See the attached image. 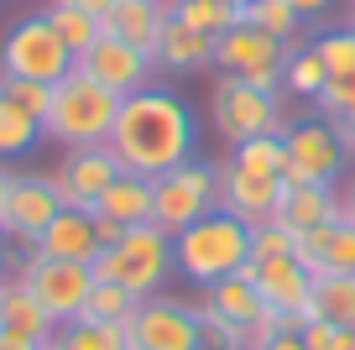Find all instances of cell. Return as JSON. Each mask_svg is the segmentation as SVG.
Masks as SVG:
<instances>
[{
  "label": "cell",
  "mask_w": 355,
  "mask_h": 350,
  "mask_svg": "<svg viewBox=\"0 0 355 350\" xmlns=\"http://www.w3.org/2000/svg\"><path fill=\"white\" fill-rule=\"evenodd\" d=\"M261 350H309V345H303V335H298V329H282V335H272Z\"/></svg>",
  "instance_id": "40"
},
{
  "label": "cell",
  "mask_w": 355,
  "mask_h": 350,
  "mask_svg": "<svg viewBox=\"0 0 355 350\" xmlns=\"http://www.w3.org/2000/svg\"><path fill=\"white\" fill-rule=\"evenodd\" d=\"M309 319L334 329H355V272H319L309 293Z\"/></svg>",
  "instance_id": "25"
},
{
  "label": "cell",
  "mask_w": 355,
  "mask_h": 350,
  "mask_svg": "<svg viewBox=\"0 0 355 350\" xmlns=\"http://www.w3.org/2000/svg\"><path fill=\"white\" fill-rule=\"evenodd\" d=\"M345 219H355V178H350V188H345Z\"/></svg>",
  "instance_id": "47"
},
{
  "label": "cell",
  "mask_w": 355,
  "mask_h": 350,
  "mask_svg": "<svg viewBox=\"0 0 355 350\" xmlns=\"http://www.w3.org/2000/svg\"><path fill=\"white\" fill-rule=\"evenodd\" d=\"M199 147V121L173 89H136L121 99V115L110 126V152L121 157L125 173L157 178L167 167H183Z\"/></svg>",
  "instance_id": "1"
},
{
  "label": "cell",
  "mask_w": 355,
  "mask_h": 350,
  "mask_svg": "<svg viewBox=\"0 0 355 350\" xmlns=\"http://www.w3.org/2000/svg\"><path fill=\"white\" fill-rule=\"evenodd\" d=\"M32 251L58 256V262H94L105 246H100V230H94V215L63 204V209H58V219L42 230V241H37Z\"/></svg>",
  "instance_id": "19"
},
{
  "label": "cell",
  "mask_w": 355,
  "mask_h": 350,
  "mask_svg": "<svg viewBox=\"0 0 355 350\" xmlns=\"http://www.w3.org/2000/svg\"><path fill=\"white\" fill-rule=\"evenodd\" d=\"M58 209H63V194H58L53 173H16L6 215H0V230H6V241L32 251V246L42 241V230L58 219Z\"/></svg>",
  "instance_id": "12"
},
{
  "label": "cell",
  "mask_w": 355,
  "mask_h": 350,
  "mask_svg": "<svg viewBox=\"0 0 355 350\" xmlns=\"http://www.w3.org/2000/svg\"><path fill=\"white\" fill-rule=\"evenodd\" d=\"M37 136H42V121H37V115H26V110L11 99V89L0 84V157L32 152Z\"/></svg>",
  "instance_id": "28"
},
{
  "label": "cell",
  "mask_w": 355,
  "mask_h": 350,
  "mask_svg": "<svg viewBox=\"0 0 355 350\" xmlns=\"http://www.w3.org/2000/svg\"><path fill=\"white\" fill-rule=\"evenodd\" d=\"M115 115H121V94L73 68L63 84H53V105L42 115V136L58 142L63 152L68 147H105Z\"/></svg>",
  "instance_id": "3"
},
{
  "label": "cell",
  "mask_w": 355,
  "mask_h": 350,
  "mask_svg": "<svg viewBox=\"0 0 355 350\" xmlns=\"http://www.w3.org/2000/svg\"><path fill=\"white\" fill-rule=\"evenodd\" d=\"M89 215H105V219H115V225H125V230L152 225V178L121 173L110 188H105V199L89 209Z\"/></svg>",
  "instance_id": "24"
},
{
  "label": "cell",
  "mask_w": 355,
  "mask_h": 350,
  "mask_svg": "<svg viewBox=\"0 0 355 350\" xmlns=\"http://www.w3.org/2000/svg\"><path fill=\"white\" fill-rule=\"evenodd\" d=\"M58 350H131L125 324H100V319H73L53 335Z\"/></svg>",
  "instance_id": "29"
},
{
  "label": "cell",
  "mask_w": 355,
  "mask_h": 350,
  "mask_svg": "<svg viewBox=\"0 0 355 350\" xmlns=\"http://www.w3.org/2000/svg\"><path fill=\"white\" fill-rule=\"evenodd\" d=\"M11 167H6V157H0V215H6V199H11Z\"/></svg>",
  "instance_id": "44"
},
{
  "label": "cell",
  "mask_w": 355,
  "mask_h": 350,
  "mask_svg": "<svg viewBox=\"0 0 355 350\" xmlns=\"http://www.w3.org/2000/svg\"><path fill=\"white\" fill-rule=\"evenodd\" d=\"M245 277L256 283V293L266 298V308L288 314L293 329L309 324V293H313V272L298 256H266V262H245Z\"/></svg>",
  "instance_id": "14"
},
{
  "label": "cell",
  "mask_w": 355,
  "mask_h": 350,
  "mask_svg": "<svg viewBox=\"0 0 355 350\" xmlns=\"http://www.w3.org/2000/svg\"><path fill=\"white\" fill-rule=\"evenodd\" d=\"M345 162H350V152H345L340 131H334V121H298L288 131V167H282V183L288 188H303V183H319V188H334L345 178Z\"/></svg>",
  "instance_id": "11"
},
{
  "label": "cell",
  "mask_w": 355,
  "mask_h": 350,
  "mask_svg": "<svg viewBox=\"0 0 355 350\" xmlns=\"http://www.w3.org/2000/svg\"><path fill=\"white\" fill-rule=\"evenodd\" d=\"M136 303H141V298L125 293L121 283H94V293H89V303H84V319H100V324H125V319L136 314Z\"/></svg>",
  "instance_id": "33"
},
{
  "label": "cell",
  "mask_w": 355,
  "mask_h": 350,
  "mask_svg": "<svg viewBox=\"0 0 355 350\" xmlns=\"http://www.w3.org/2000/svg\"><path fill=\"white\" fill-rule=\"evenodd\" d=\"M173 16L204 37H225L230 26H241V6L230 0H173Z\"/></svg>",
  "instance_id": "30"
},
{
  "label": "cell",
  "mask_w": 355,
  "mask_h": 350,
  "mask_svg": "<svg viewBox=\"0 0 355 350\" xmlns=\"http://www.w3.org/2000/svg\"><path fill=\"white\" fill-rule=\"evenodd\" d=\"M334 131H340V142H345V152L355 157V115L350 121H334Z\"/></svg>",
  "instance_id": "43"
},
{
  "label": "cell",
  "mask_w": 355,
  "mask_h": 350,
  "mask_svg": "<svg viewBox=\"0 0 355 350\" xmlns=\"http://www.w3.org/2000/svg\"><path fill=\"white\" fill-rule=\"evenodd\" d=\"M0 84L11 89V99L26 110V115H37V121H42L47 105H53V84H32V78H0Z\"/></svg>",
  "instance_id": "37"
},
{
  "label": "cell",
  "mask_w": 355,
  "mask_h": 350,
  "mask_svg": "<svg viewBox=\"0 0 355 350\" xmlns=\"http://www.w3.org/2000/svg\"><path fill=\"white\" fill-rule=\"evenodd\" d=\"M220 209V162L189 157L183 167H167L152 178V225H162L167 235H183L193 219Z\"/></svg>",
  "instance_id": "5"
},
{
  "label": "cell",
  "mask_w": 355,
  "mask_h": 350,
  "mask_svg": "<svg viewBox=\"0 0 355 350\" xmlns=\"http://www.w3.org/2000/svg\"><path fill=\"white\" fill-rule=\"evenodd\" d=\"M0 350H42V345H32V340L11 335V329H0Z\"/></svg>",
  "instance_id": "42"
},
{
  "label": "cell",
  "mask_w": 355,
  "mask_h": 350,
  "mask_svg": "<svg viewBox=\"0 0 355 350\" xmlns=\"http://www.w3.org/2000/svg\"><path fill=\"white\" fill-rule=\"evenodd\" d=\"M152 68H157V63H152V53H141V47L121 42V37H110V32H105L100 42L89 47V53H78V74H89L94 84L115 89L121 99L152 84Z\"/></svg>",
  "instance_id": "15"
},
{
  "label": "cell",
  "mask_w": 355,
  "mask_h": 350,
  "mask_svg": "<svg viewBox=\"0 0 355 350\" xmlns=\"http://www.w3.org/2000/svg\"><path fill=\"white\" fill-rule=\"evenodd\" d=\"M167 16H173L167 0H115L110 11H105V32L131 42V47H141V53H157V37H162Z\"/></svg>",
  "instance_id": "22"
},
{
  "label": "cell",
  "mask_w": 355,
  "mask_h": 350,
  "mask_svg": "<svg viewBox=\"0 0 355 350\" xmlns=\"http://www.w3.org/2000/svg\"><path fill=\"white\" fill-rule=\"evenodd\" d=\"M199 314H214L220 324L241 329V335L251 340V329L266 319V298L256 293V283L245 272H235V277H225V283H214V288H199Z\"/></svg>",
  "instance_id": "17"
},
{
  "label": "cell",
  "mask_w": 355,
  "mask_h": 350,
  "mask_svg": "<svg viewBox=\"0 0 355 350\" xmlns=\"http://www.w3.org/2000/svg\"><path fill=\"white\" fill-rule=\"evenodd\" d=\"M0 329L32 340V345H53V335H58L53 314L37 303V293L21 283V277H6V283H0Z\"/></svg>",
  "instance_id": "21"
},
{
  "label": "cell",
  "mask_w": 355,
  "mask_h": 350,
  "mask_svg": "<svg viewBox=\"0 0 355 350\" xmlns=\"http://www.w3.org/2000/svg\"><path fill=\"white\" fill-rule=\"evenodd\" d=\"M293 251H298V230H288L282 219L251 225V262H266V256H293Z\"/></svg>",
  "instance_id": "35"
},
{
  "label": "cell",
  "mask_w": 355,
  "mask_h": 350,
  "mask_svg": "<svg viewBox=\"0 0 355 350\" xmlns=\"http://www.w3.org/2000/svg\"><path fill=\"white\" fill-rule=\"evenodd\" d=\"M94 230H100V246H115L125 235V225H115V219H105V215H94Z\"/></svg>",
  "instance_id": "41"
},
{
  "label": "cell",
  "mask_w": 355,
  "mask_h": 350,
  "mask_svg": "<svg viewBox=\"0 0 355 350\" xmlns=\"http://www.w3.org/2000/svg\"><path fill=\"white\" fill-rule=\"evenodd\" d=\"M350 26H355V16H350Z\"/></svg>",
  "instance_id": "52"
},
{
  "label": "cell",
  "mask_w": 355,
  "mask_h": 350,
  "mask_svg": "<svg viewBox=\"0 0 355 350\" xmlns=\"http://www.w3.org/2000/svg\"><path fill=\"white\" fill-rule=\"evenodd\" d=\"M288 194V183L272 173H251L241 162H225L220 167V209H230L235 219L245 225H266V219H277V204Z\"/></svg>",
  "instance_id": "16"
},
{
  "label": "cell",
  "mask_w": 355,
  "mask_h": 350,
  "mask_svg": "<svg viewBox=\"0 0 355 350\" xmlns=\"http://www.w3.org/2000/svg\"><path fill=\"white\" fill-rule=\"evenodd\" d=\"M350 16H355V0H350Z\"/></svg>",
  "instance_id": "50"
},
{
  "label": "cell",
  "mask_w": 355,
  "mask_h": 350,
  "mask_svg": "<svg viewBox=\"0 0 355 350\" xmlns=\"http://www.w3.org/2000/svg\"><path fill=\"white\" fill-rule=\"evenodd\" d=\"M121 173L125 167H121V157L110 152V142L105 147H68L58 173H53V183H58V194H63L68 209H94Z\"/></svg>",
  "instance_id": "13"
},
{
  "label": "cell",
  "mask_w": 355,
  "mask_h": 350,
  "mask_svg": "<svg viewBox=\"0 0 355 350\" xmlns=\"http://www.w3.org/2000/svg\"><path fill=\"white\" fill-rule=\"evenodd\" d=\"M277 219L288 230H298V235H309V230H319V225L345 219V194H340V188H319V183L288 188L282 204H277Z\"/></svg>",
  "instance_id": "23"
},
{
  "label": "cell",
  "mask_w": 355,
  "mask_h": 350,
  "mask_svg": "<svg viewBox=\"0 0 355 350\" xmlns=\"http://www.w3.org/2000/svg\"><path fill=\"white\" fill-rule=\"evenodd\" d=\"M298 335H303V345H309V350H334L340 329H334V324H324V319H309V324H303Z\"/></svg>",
  "instance_id": "38"
},
{
  "label": "cell",
  "mask_w": 355,
  "mask_h": 350,
  "mask_svg": "<svg viewBox=\"0 0 355 350\" xmlns=\"http://www.w3.org/2000/svg\"><path fill=\"white\" fill-rule=\"evenodd\" d=\"M0 283H6V230H0Z\"/></svg>",
  "instance_id": "48"
},
{
  "label": "cell",
  "mask_w": 355,
  "mask_h": 350,
  "mask_svg": "<svg viewBox=\"0 0 355 350\" xmlns=\"http://www.w3.org/2000/svg\"><path fill=\"white\" fill-rule=\"evenodd\" d=\"M16 277L37 293V303L53 314L58 329L84 319V303L94 293V267L89 262H58V256H42V251H26L16 262Z\"/></svg>",
  "instance_id": "8"
},
{
  "label": "cell",
  "mask_w": 355,
  "mask_h": 350,
  "mask_svg": "<svg viewBox=\"0 0 355 350\" xmlns=\"http://www.w3.org/2000/svg\"><path fill=\"white\" fill-rule=\"evenodd\" d=\"M313 47H319V58H324V68H329V78L355 74V26L319 32V37H313Z\"/></svg>",
  "instance_id": "34"
},
{
  "label": "cell",
  "mask_w": 355,
  "mask_h": 350,
  "mask_svg": "<svg viewBox=\"0 0 355 350\" xmlns=\"http://www.w3.org/2000/svg\"><path fill=\"white\" fill-rule=\"evenodd\" d=\"M298 256L313 277L319 272H355V219H334V225H319L309 235H298Z\"/></svg>",
  "instance_id": "20"
},
{
  "label": "cell",
  "mask_w": 355,
  "mask_h": 350,
  "mask_svg": "<svg viewBox=\"0 0 355 350\" xmlns=\"http://www.w3.org/2000/svg\"><path fill=\"white\" fill-rule=\"evenodd\" d=\"M42 16L53 22V32L63 37L68 47H73V58H78V53H89V47L105 37V22H100L94 11H84V6H73V0H53Z\"/></svg>",
  "instance_id": "26"
},
{
  "label": "cell",
  "mask_w": 355,
  "mask_h": 350,
  "mask_svg": "<svg viewBox=\"0 0 355 350\" xmlns=\"http://www.w3.org/2000/svg\"><path fill=\"white\" fill-rule=\"evenodd\" d=\"M334 350H355V329H340V340H334Z\"/></svg>",
  "instance_id": "46"
},
{
  "label": "cell",
  "mask_w": 355,
  "mask_h": 350,
  "mask_svg": "<svg viewBox=\"0 0 355 350\" xmlns=\"http://www.w3.org/2000/svg\"><path fill=\"white\" fill-rule=\"evenodd\" d=\"M313 110H319L324 121H350L355 115V74L329 78V84L319 89V99H313Z\"/></svg>",
  "instance_id": "36"
},
{
  "label": "cell",
  "mask_w": 355,
  "mask_h": 350,
  "mask_svg": "<svg viewBox=\"0 0 355 350\" xmlns=\"http://www.w3.org/2000/svg\"><path fill=\"white\" fill-rule=\"evenodd\" d=\"M173 251H178V272L193 288H214L251 262V225L235 219L230 209H214V215L193 219L183 235H173Z\"/></svg>",
  "instance_id": "2"
},
{
  "label": "cell",
  "mask_w": 355,
  "mask_h": 350,
  "mask_svg": "<svg viewBox=\"0 0 355 350\" xmlns=\"http://www.w3.org/2000/svg\"><path fill=\"white\" fill-rule=\"evenodd\" d=\"M78 68L73 47L53 32L47 16H26L0 42V78H32V84H63Z\"/></svg>",
  "instance_id": "7"
},
{
  "label": "cell",
  "mask_w": 355,
  "mask_h": 350,
  "mask_svg": "<svg viewBox=\"0 0 355 350\" xmlns=\"http://www.w3.org/2000/svg\"><path fill=\"white\" fill-rule=\"evenodd\" d=\"M73 6H84V11H94V16H100V22H105V11H110L115 0H73Z\"/></svg>",
  "instance_id": "45"
},
{
  "label": "cell",
  "mask_w": 355,
  "mask_h": 350,
  "mask_svg": "<svg viewBox=\"0 0 355 350\" xmlns=\"http://www.w3.org/2000/svg\"><path fill=\"white\" fill-rule=\"evenodd\" d=\"M89 267H94V283H121L136 298H157L178 272V251L162 225H136L115 246H105Z\"/></svg>",
  "instance_id": "4"
},
{
  "label": "cell",
  "mask_w": 355,
  "mask_h": 350,
  "mask_svg": "<svg viewBox=\"0 0 355 350\" xmlns=\"http://www.w3.org/2000/svg\"><path fill=\"white\" fill-rule=\"evenodd\" d=\"M167 6H173V0H167Z\"/></svg>",
  "instance_id": "53"
},
{
  "label": "cell",
  "mask_w": 355,
  "mask_h": 350,
  "mask_svg": "<svg viewBox=\"0 0 355 350\" xmlns=\"http://www.w3.org/2000/svg\"><path fill=\"white\" fill-rule=\"evenodd\" d=\"M241 22H251L256 32L277 37V42H288V47L298 42V37H303V26H309V22H303V16L288 6V0H251V6L241 11Z\"/></svg>",
  "instance_id": "31"
},
{
  "label": "cell",
  "mask_w": 355,
  "mask_h": 350,
  "mask_svg": "<svg viewBox=\"0 0 355 350\" xmlns=\"http://www.w3.org/2000/svg\"><path fill=\"white\" fill-rule=\"evenodd\" d=\"M324 84H329V68H324L319 47L293 42V47H288V63H282V89H288V94H298V99H319Z\"/></svg>",
  "instance_id": "27"
},
{
  "label": "cell",
  "mask_w": 355,
  "mask_h": 350,
  "mask_svg": "<svg viewBox=\"0 0 355 350\" xmlns=\"http://www.w3.org/2000/svg\"><path fill=\"white\" fill-rule=\"evenodd\" d=\"M288 6H293L298 16H303V22H319V16L329 11V6H334V0H288Z\"/></svg>",
  "instance_id": "39"
},
{
  "label": "cell",
  "mask_w": 355,
  "mask_h": 350,
  "mask_svg": "<svg viewBox=\"0 0 355 350\" xmlns=\"http://www.w3.org/2000/svg\"><path fill=\"white\" fill-rule=\"evenodd\" d=\"M209 126L220 131V142L241 147L251 136H272V131H293V115L282 105V94L235 84V78H214L209 84Z\"/></svg>",
  "instance_id": "6"
},
{
  "label": "cell",
  "mask_w": 355,
  "mask_h": 350,
  "mask_svg": "<svg viewBox=\"0 0 355 350\" xmlns=\"http://www.w3.org/2000/svg\"><path fill=\"white\" fill-rule=\"evenodd\" d=\"M152 63L162 68V74H173V78L209 74V68H214V37H204V32H193V26H183L178 16H167L162 37H157Z\"/></svg>",
  "instance_id": "18"
},
{
  "label": "cell",
  "mask_w": 355,
  "mask_h": 350,
  "mask_svg": "<svg viewBox=\"0 0 355 350\" xmlns=\"http://www.w3.org/2000/svg\"><path fill=\"white\" fill-rule=\"evenodd\" d=\"M230 162L251 167V173H272V178H282V167H288V131L251 136V142L230 147Z\"/></svg>",
  "instance_id": "32"
},
{
  "label": "cell",
  "mask_w": 355,
  "mask_h": 350,
  "mask_svg": "<svg viewBox=\"0 0 355 350\" xmlns=\"http://www.w3.org/2000/svg\"><path fill=\"white\" fill-rule=\"evenodd\" d=\"M282 63H288V42L256 32L251 22H241L225 37H214V74L220 78H235V84L277 94L282 89Z\"/></svg>",
  "instance_id": "9"
},
{
  "label": "cell",
  "mask_w": 355,
  "mask_h": 350,
  "mask_svg": "<svg viewBox=\"0 0 355 350\" xmlns=\"http://www.w3.org/2000/svg\"><path fill=\"white\" fill-rule=\"evenodd\" d=\"M230 6H241V11H245V6H251V0H230Z\"/></svg>",
  "instance_id": "49"
},
{
  "label": "cell",
  "mask_w": 355,
  "mask_h": 350,
  "mask_svg": "<svg viewBox=\"0 0 355 350\" xmlns=\"http://www.w3.org/2000/svg\"><path fill=\"white\" fill-rule=\"evenodd\" d=\"M42 350H58V345H42Z\"/></svg>",
  "instance_id": "51"
},
{
  "label": "cell",
  "mask_w": 355,
  "mask_h": 350,
  "mask_svg": "<svg viewBox=\"0 0 355 350\" xmlns=\"http://www.w3.org/2000/svg\"><path fill=\"white\" fill-rule=\"evenodd\" d=\"M125 340L131 350H204V319L199 303H183V298H141L136 314L125 319Z\"/></svg>",
  "instance_id": "10"
}]
</instances>
